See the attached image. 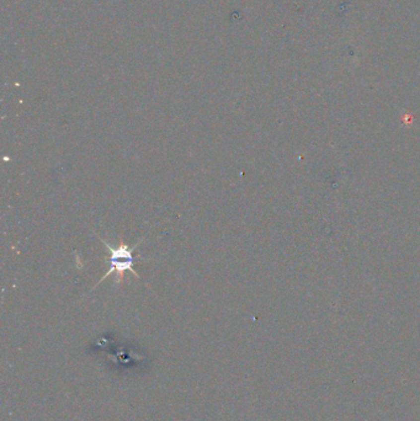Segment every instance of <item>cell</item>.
<instances>
[{
  "mask_svg": "<svg viewBox=\"0 0 420 421\" xmlns=\"http://www.w3.org/2000/svg\"><path fill=\"white\" fill-rule=\"evenodd\" d=\"M97 238H99L100 241H102V244L107 247V251H109L110 256L105 257V261L109 264L106 274L101 277V280H99V282L94 286L93 290L94 288H96V286L99 285V283L104 282V281L112 274H116V280H115V283H116V285L122 283V281H124L125 279V274H126L127 271L132 272V274L135 275L138 280H142L140 279V274H138V272L135 270V267H133V264H135L136 261V257L133 256V252H135V250L137 249L138 245H140L143 241H140L133 246H129V244L124 243V241L120 239L119 245L112 246L111 244L107 243L105 239L100 238L99 236H97Z\"/></svg>",
  "mask_w": 420,
  "mask_h": 421,
  "instance_id": "obj_1",
  "label": "cell"
}]
</instances>
